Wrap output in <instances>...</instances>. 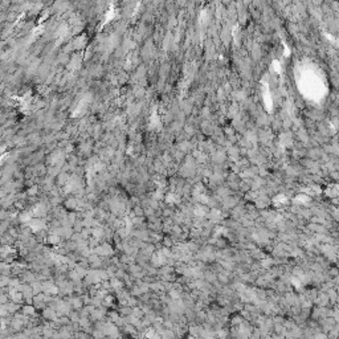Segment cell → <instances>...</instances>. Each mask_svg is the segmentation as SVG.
Masks as SVG:
<instances>
[{
  "label": "cell",
  "instance_id": "2",
  "mask_svg": "<svg viewBox=\"0 0 339 339\" xmlns=\"http://www.w3.org/2000/svg\"><path fill=\"white\" fill-rule=\"evenodd\" d=\"M21 314H24L25 317H32L33 314H35V309L32 306H29V305H27V306H24L21 309Z\"/></svg>",
  "mask_w": 339,
  "mask_h": 339
},
{
  "label": "cell",
  "instance_id": "1",
  "mask_svg": "<svg viewBox=\"0 0 339 339\" xmlns=\"http://www.w3.org/2000/svg\"><path fill=\"white\" fill-rule=\"evenodd\" d=\"M42 315L47 319H56V310L55 309H45L44 313H42Z\"/></svg>",
  "mask_w": 339,
  "mask_h": 339
}]
</instances>
